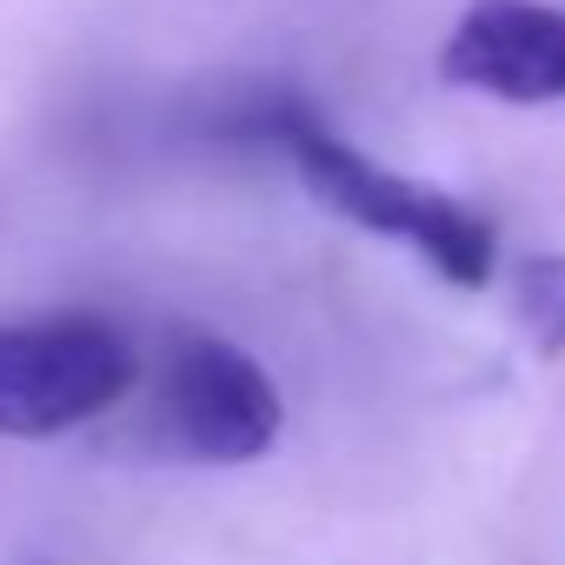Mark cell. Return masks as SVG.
<instances>
[{
    "mask_svg": "<svg viewBox=\"0 0 565 565\" xmlns=\"http://www.w3.org/2000/svg\"><path fill=\"white\" fill-rule=\"evenodd\" d=\"M512 320L539 360H565V253H532L512 273Z\"/></svg>",
    "mask_w": 565,
    "mask_h": 565,
    "instance_id": "5",
    "label": "cell"
},
{
    "mask_svg": "<svg viewBox=\"0 0 565 565\" xmlns=\"http://www.w3.org/2000/svg\"><path fill=\"white\" fill-rule=\"evenodd\" d=\"M439 81L505 107H558L565 8L558 0H472L439 47Z\"/></svg>",
    "mask_w": 565,
    "mask_h": 565,
    "instance_id": "4",
    "label": "cell"
},
{
    "mask_svg": "<svg viewBox=\"0 0 565 565\" xmlns=\"http://www.w3.org/2000/svg\"><path fill=\"white\" fill-rule=\"evenodd\" d=\"M134 386V347L94 313L0 327V439H54Z\"/></svg>",
    "mask_w": 565,
    "mask_h": 565,
    "instance_id": "2",
    "label": "cell"
},
{
    "mask_svg": "<svg viewBox=\"0 0 565 565\" xmlns=\"http://www.w3.org/2000/svg\"><path fill=\"white\" fill-rule=\"evenodd\" d=\"M287 406L273 373L220 340V333H180L160 360V439L193 466H253L273 452Z\"/></svg>",
    "mask_w": 565,
    "mask_h": 565,
    "instance_id": "3",
    "label": "cell"
},
{
    "mask_svg": "<svg viewBox=\"0 0 565 565\" xmlns=\"http://www.w3.org/2000/svg\"><path fill=\"white\" fill-rule=\"evenodd\" d=\"M273 134H279V147L294 153V173L307 180V193L320 206H333L340 220L413 246L446 279V287L479 294L486 279H492V266H499V226L486 213H472L466 200H452V193H439V186H426V180H413L399 167L366 160L353 140H340L307 107H279Z\"/></svg>",
    "mask_w": 565,
    "mask_h": 565,
    "instance_id": "1",
    "label": "cell"
}]
</instances>
